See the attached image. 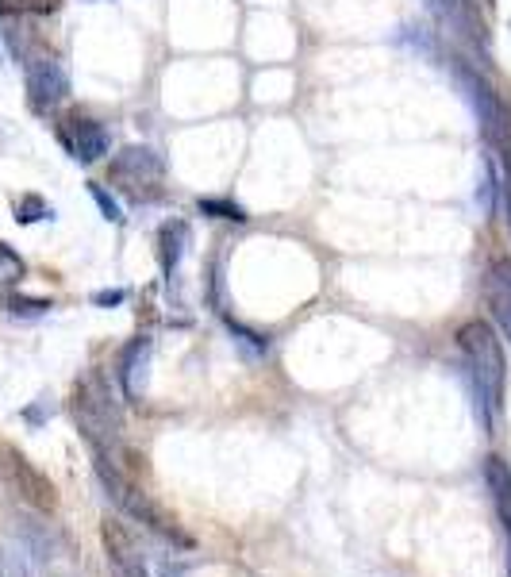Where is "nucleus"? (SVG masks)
Here are the masks:
<instances>
[{
    "instance_id": "nucleus-12",
    "label": "nucleus",
    "mask_w": 511,
    "mask_h": 577,
    "mask_svg": "<svg viewBox=\"0 0 511 577\" xmlns=\"http://www.w3.org/2000/svg\"><path fill=\"white\" fill-rule=\"evenodd\" d=\"M189 239H193V231H189L185 220H170V224H162V231H158V258H162V274L166 277H173V270L181 266Z\"/></svg>"
},
{
    "instance_id": "nucleus-6",
    "label": "nucleus",
    "mask_w": 511,
    "mask_h": 577,
    "mask_svg": "<svg viewBox=\"0 0 511 577\" xmlns=\"http://www.w3.org/2000/svg\"><path fill=\"white\" fill-rule=\"evenodd\" d=\"M0 485H4L16 501L35 508V512H54V508H58L54 485H50L47 477L39 474L16 447H8V443H0Z\"/></svg>"
},
{
    "instance_id": "nucleus-7",
    "label": "nucleus",
    "mask_w": 511,
    "mask_h": 577,
    "mask_svg": "<svg viewBox=\"0 0 511 577\" xmlns=\"http://www.w3.org/2000/svg\"><path fill=\"white\" fill-rule=\"evenodd\" d=\"M427 12L435 16V24L442 27L450 39L465 43L469 51L488 54L492 35H488V20L477 0H427Z\"/></svg>"
},
{
    "instance_id": "nucleus-24",
    "label": "nucleus",
    "mask_w": 511,
    "mask_h": 577,
    "mask_svg": "<svg viewBox=\"0 0 511 577\" xmlns=\"http://www.w3.org/2000/svg\"><path fill=\"white\" fill-rule=\"evenodd\" d=\"M504 154V181H500V197H504V208H508V224H511V151Z\"/></svg>"
},
{
    "instance_id": "nucleus-2",
    "label": "nucleus",
    "mask_w": 511,
    "mask_h": 577,
    "mask_svg": "<svg viewBox=\"0 0 511 577\" xmlns=\"http://www.w3.org/2000/svg\"><path fill=\"white\" fill-rule=\"evenodd\" d=\"M73 420H77L85 443L93 447L97 458H116L123 420L116 401H112V389L104 385L100 374H89L77 381V389H73Z\"/></svg>"
},
{
    "instance_id": "nucleus-25",
    "label": "nucleus",
    "mask_w": 511,
    "mask_h": 577,
    "mask_svg": "<svg viewBox=\"0 0 511 577\" xmlns=\"http://www.w3.org/2000/svg\"><path fill=\"white\" fill-rule=\"evenodd\" d=\"M127 301V293L123 289H100L97 297H93V304H100V308H116V304Z\"/></svg>"
},
{
    "instance_id": "nucleus-4",
    "label": "nucleus",
    "mask_w": 511,
    "mask_h": 577,
    "mask_svg": "<svg viewBox=\"0 0 511 577\" xmlns=\"http://www.w3.org/2000/svg\"><path fill=\"white\" fill-rule=\"evenodd\" d=\"M454 74H458V85L465 89V97H469L473 112H477V127H481V135H485L496 151H511V108H508V101L492 89L488 77H481V70H473V66H462V62H458Z\"/></svg>"
},
{
    "instance_id": "nucleus-9",
    "label": "nucleus",
    "mask_w": 511,
    "mask_h": 577,
    "mask_svg": "<svg viewBox=\"0 0 511 577\" xmlns=\"http://www.w3.org/2000/svg\"><path fill=\"white\" fill-rule=\"evenodd\" d=\"M58 139L70 151L73 162H81V166H93V162H100L104 154L112 151V139H108L104 124L89 120V116H66L58 124Z\"/></svg>"
},
{
    "instance_id": "nucleus-3",
    "label": "nucleus",
    "mask_w": 511,
    "mask_h": 577,
    "mask_svg": "<svg viewBox=\"0 0 511 577\" xmlns=\"http://www.w3.org/2000/svg\"><path fill=\"white\" fill-rule=\"evenodd\" d=\"M97 474L100 481H104V489H108V497L120 504L123 512L131 516V520H139V524H146L154 535H162L166 543H177V547H193V539L181 531V527L173 524L170 516L158 508V504L150 501L146 493H139V485H131L127 477L116 470V462L112 458H97Z\"/></svg>"
},
{
    "instance_id": "nucleus-16",
    "label": "nucleus",
    "mask_w": 511,
    "mask_h": 577,
    "mask_svg": "<svg viewBox=\"0 0 511 577\" xmlns=\"http://www.w3.org/2000/svg\"><path fill=\"white\" fill-rule=\"evenodd\" d=\"M196 212H200V216H212V220H227V224H246V220H250L243 204L223 201V197H200V201H196Z\"/></svg>"
},
{
    "instance_id": "nucleus-23",
    "label": "nucleus",
    "mask_w": 511,
    "mask_h": 577,
    "mask_svg": "<svg viewBox=\"0 0 511 577\" xmlns=\"http://www.w3.org/2000/svg\"><path fill=\"white\" fill-rule=\"evenodd\" d=\"M89 193H93V201L100 204V212H104V220H112V224H120V220H123V208H120V201H116V197H112V193H108L104 185H97V181L89 185Z\"/></svg>"
},
{
    "instance_id": "nucleus-22",
    "label": "nucleus",
    "mask_w": 511,
    "mask_h": 577,
    "mask_svg": "<svg viewBox=\"0 0 511 577\" xmlns=\"http://www.w3.org/2000/svg\"><path fill=\"white\" fill-rule=\"evenodd\" d=\"M58 8V0H0L4 16H50Z\"/></svg>"
},
{
    "instance_id": "nucleus-5",
    "label": "nucleus",
    "mask_w": 511,
    "mask_h": 577,
    "mask_svg": "<svg viewBox=\"0 0 511 577\" xmlns=\"http://www.w3.org/2000/svg\"><path fill=\"white\" fill-rule=\"evenodd\" d=\"M108 177H112V185L123 189L127 197H135V201H150V197H158V189H162V181H166V162H162V154L154 151V147H123L112 162H108Z\"/></svg>"
},
{
    "instance_id": "nucleus-1",
    "label": "nucleus",
    "mask_w": 511,
    "mask_h": 577,
    "mask_svg": "<svg viewBox=\"0 0 511 577\" xmlns=\"http://www.w3.org/2000/svg\"><path fill=\"white\" fill-rule=\"evenodd\" d=\"M458 347H462L465 362H469V377H473V393H477V416L481 427L492 431L500 408H504V385H508V362H504V347L496 339V331L485 320H469L458 331Z\"/></svg>"
},
{
    "instance_id": "nucleus-14",
    "label": "nucleus",
    "mask_w": 511,
    "mask_h": 577,
    "mask_svg": "<svg viewBox=\"0 0 511 577\" xmlns=\"http://www.w3.org/2000/svg\"><path fill=\"white\" fill-rule=\"evenodd\" d=\"M485 301H488V308H492V320L500 324L504 339L511 343V289L504 285V281H496V277L488 274L485 277Z\"/></svg>"
},
{
    "instance_id": "nucleus-11",
    "label": "nucleus",
    "mask_w": 511,
    "mask_h": 577,
    "mask_svg": "<svg viewBox=\"0 0 511 577\" xmlns=\"http://www.w3.org/2000/svg\"><path fill=\"white\" fill-rule=\"evenodd\" d=\"M146 366H150V339L139 335V339H131L120 354V389L127 401H139L146 389Z\"/></svg>"
},
{
    "instance_id": "nucleus-20",
    "label": "nucleus",
    "mask_w": 511,
    "mask_h": 577,
    "mask_svg": "<svg viewBox=\"0 0 511 577\" xmlns=\"http://www.w3.org/2000/svg\"><path fill=\"white\" fill-rule=\"evenodd\" d=\"M227 331L235 335V343L243 347L250 358H258V354H266L269 351V339L262 335V331H250L246 324H239V320H227Z\"/></svg>"
},
{
    "instance_id": "nucleus-13",
    "label": "nucleus",
    "mask_w": 511,
    "mask_h": 577,
    "mask_svg": "<svg viewBox=\"0 0 511 577\" xmlns=\"http://www.w3.org/2000/svg\"><path fill=\"white\" fill-rule=\"evenodd\" d=\"M485 481H488V493H492V501L500 508V516L508 520L511 516V466L504 458H488L485 462Z\"/></svg>"
},
{
    "instance_id": "nucleus-10",
    "label": "nucleus",
    "mask_w": 511,
    "mask_h": 577,
    "mask_svg": "<svg viewBox=\"0 0 511 577\" xmlns=\"http://www.w3.org/2000/svg\"><path fill=\"white\" fill-rule=\"evenodd\" d=\"M104 551H108V566L116 577H150L139 539L116 520L104 524Z\"/></svg>"
},
{
    "instance_id": "nucleus-18",
    "label": "nucleus",
    "mask_w": 511,
    "mask_h": 577,
    "mask_svg": "<svg viewBox=\"0 0 511 577\" xmlns=\"http://www.w3.org/2000/svg\"><path fill=\"white\" fill-rule=\"evenodd\" d=\"M496 193H500L496 166H492V158H485V162H481V181H477V204H481V212H485V216L496 212Z\"/></svg>"
},
{
    "instance_id": "nucleus-27",
    "label": "nucleus",
    "mask_w": 511,
    "mask_h": 577,
    "mask_svg": "<svg viewBox=\"0 0 511 577\" xmlns=\"http://www.w3.org/2000/svg\"><path fill=\"white\" fill-rule=\"evenodd\" d=\"M504 527H508V566H511V516L504 520Z\"/></svg>"
},
{
    "instance_id": "nucleus-21",
    "label": "nucleus",
    "mask_w": 511,
    "mask_h": 577,
    "mask_svg": "<svg viewBox=\"0 0 511 577\" xmlns=\"http://www.w3.org/2000/svg\"><path fill=\"white\" fill-rule=\"evenodd\" d=\"M27 274L24 258L12 251L8 243H0V285H20Z\"/></svg>"
},
{
    "instance_id": "nucleus-17",
    "label": "nucleus",
    "mask_w": 511,
    "mask_h": 577,
    "mask_svg": "<svg viewBox=\"0 0 511 577\" xmlns=\"http://www.w3.org/2000/svg\"><path fill=\"white\" fill-rule=\"evenodd\" d=\"M0 308H4L8 316H16V320H39V316H47L54 304L39 301V297H16V293H4V297H0Z\"/></svg>"
},
{
    "instance_id": "nucleus-19",
    "label": "nucleus",
    "mask_w": 511,
    "mask_h": 577,
    "mask_svg": "<svg viewBox=\"0 0 511 577\" xmlns=\"http://www.w3.org/2000/svg\"><path fill=\"white\" fill-rule=\"evenodd\" d=\"M50 216H54V208L39 193H24L16 201V224H35V220H50Z\"/></svg>"
},
{
    "instance_id": "nucleus-26",
    "label": "nucleus",
    "mask_w": 511,
    "mask_h": 577,
    "mask_svg": "<svg viewBox=\"0 0 511 577\" xmlns=\"http://www.w3.org/2000/svg\"><path fill=\"white\" fill-rule=\"evenodd\" d=\"M488 274L496 277V281H504V285L511 289V258H500V262H492V270H488Z\"/></svg>"
},
{
    "instance_id": "nucleus-8",
    "label": "nucleus",
    "mask_w": 511,
    "mask_h": 577,
    "mask_svg": "<svg viewBox=\"0 0 511 577\" xmlns=\"http://www.w3.org/2000/svg\"><path fill=\"white\" fill-rule=\"evenodd\" d=\"M70 97V74H66V66L58 62V58H31L27 62V101L35 112H50V108H58V104Z\"/></svg>"
},
{
    "instance_id": "nucleus-15",
    "label": "nucleus",
    "mask_w": 511,
    "mask_h": 577,
    "mask_svg": "<svg viewBox=\"0 0 511 577\" xmlns=\"http://www.w3.org/2000/svg\"><path fill=\"white\" fill-rule=\"evenodd\" d=\"M0 577H35V558L27 543H4L0 547Z\"/></svg>"
}]
</instances>
